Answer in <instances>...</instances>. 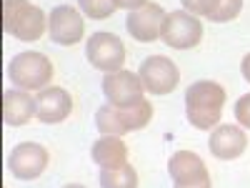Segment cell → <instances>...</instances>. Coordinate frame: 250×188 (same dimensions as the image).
Returning a JSON list of instances; mask_svg holds the SVG:
<instances>
[{
	"mask_svg": "<svg viewBox=\"0 0 250 188\" xmlns=\"http://www.w3.org/2000/svg\"><path fill=\"white\" fill-rule=\"evenodd\" d=\"M8 78L15 83V88L23 91H43L53 80V63L43 53H18L10 66H8Z\"/></svg>",
	"mask_w": 250,
	"mask_h": 188,
	"instance_id": "3957f363",
	"label": "cell"
},
{
	"mask_svg": "<svg viewBox=\"0 0 250 188\" xmlns=\"http://www.w3.org/2000/svg\"><path fill=\"white\" fill-rule=\"evenodd\" d=\"M225 106V91L215 80H195L185 91V116L198 131H213L220 123Z\"/></svg>",
	"mask_w": 250,
	"mask_h": 188,
	"instance_id": "6da1fadb",
	"label": "cell"
},
{
	"mask_svg": "<svg viewBox=\"0 0 250 188\" xmlns=\"http://www.w3.org/2000/svg\"><path fill=\"white\" fill-rule=\"evenodd\" d=\"M168 173L173 178V186H190L203 178H208V168L198 153L193 151H178L168 161Z\"/></svg>",
	"mask_w": 250,
	"mask_h": 188,
	"instance_id": "4fadbf2b",
	"label": "cell"
},
{
	"mask_svg": "<svg viewBox=\"0 0 250 188\" xmlns=\"http://www.w3.org/2000/svg\"><path fill=\"white\" fill-rule=\"evenodd\" d=\"M115 3V8H120V10H138V8H143L145 3H148V0H113Z\"/></svg>",
	"mask_w": 250,
	"mask_h": 188,
	"instance_id": "603a6c76",
	"label": "cell"
},
{
	"mask_svg": "<svg viewBox=\"0 0 250 188\" xmlns=\"http://www.w3.org/2000/svg\"><path fill=\"white\" fill-rule=\"evenodd\" d=\"M118 116H120V123H123L125 133L140 131V128H145V125L150 123L153 106H150V100L143 98L140 103H135V106H130V108H118Z\"/></svg>",
	"mask_w": 250,
	"mask_h": 188,
	"instance_id": "2e32d148",
	"label": "cell"
},
{
	"mask_svg": "<svg viewBox=\"0 0 250 188\" xmlns=\"http://www.w3.org/2000/svg\"><path fill=\"white\" fill-rule=\"evenodd\" d=\"M78 8L83 15H88L93 20H105L115 13L113 0H78Z\"/></svg>",
	"mask_w": 250,
	"mask_h": 188,
	"instance_id": "d6986e66",
	"label": "cell"
},
{
	"mask_svg": "<svg viewBox=\"0 0 250 188\" xmlns=\"http://www.w3.org/2000/svg\"><path fill=\"white\" fill-rule=\"evenodd\" d=\"M73 111V98L65 88H55V86H48L43 91H38L35 95V118L40 123H48V125H55V123H62Z\"/></svg>",
	"mask_w": 250,
	"mask_h": 188,
	"instance_id": "30bf717a",
	"label": "cell"
},
{
	"mask_svg": "<svg viewBox=\"0 0 250 188\" xmlns=\"http://www.w3.org/2000/svg\"><path fill=\"white\" fill-rule=\"evenodd\" d=\"M235 120H238V125H243V128L250 131V93L238 98V103H235Z\"/></svg>",
	"mask_w": 250,
	"mask_h": 188,
	"instance_id": "7402d4cb",
	"label": "cell"
},
{
	"mask_svg": "<svg viewBox=\"0 0 250 188\" xmlns=\"http://www.w3.org/2000/svg\"><path fill=\"white\" fill-rule=\"evenodd\" d=\"M213 183H210V176L208 178H203V181H198V183H190V186H173V188H210Z\"/></svg>",
	"mask_w": 250,
	"mask_h": 188,
	"instance_id": "d4e9b609",
	"label": "cell"
},
{
	"mask_svg": "<svg viewBox=\"0 0 250 188\" xmlns=\"http://www.w3.org/2000/svg\"><path fill=\"white\" fill-rule=\"evenodd\" d=\"M240 10H243V0H218L208 20H213V23H228V20H233Z\"/></svg>",
	"mask_w": 250,
	"mask_h": 188,
	"instance_id": "ffe728a7",
	"label": "cell"
},
{
	"mask_svg": "<svg viewBox=\"0 0 250 188\" xmlns=\"http://www.w3.org/2000/svg\"><path fill=\"white\" fill-rule=\"evenodd\" d=\"M35 116V95L23 88H8L3 93V118L8 125H25Z\"/></svg>",
	"mask_w": 250,
	"mask_h": 188,
	"instance_id": "5bb4252c",
	"label": "cell"
},
{
	"mask_svg": "<svg viewBox=\"0 0 250 188\" xmlns=\"http://www.w3.org/2000/svg\"><path fill=\"white\" fill-rule=\"evenodd\" d=\"M103 95L115 108H130L143 100L145 88L140 83V75L120 68V70H113L103 78Z\"/></svg>",
	"mask_w": 250,
	"mask_h": 188,
	"instance_id": "8992f818",
	"label": "cell"
},
{
	"mask_svg": "<svg viewBox=\"0 0 250 188\" xmlns=\"http://www.w3.org/2000/svg\"><path fill=\"white\" fill-rule=\"evenodd\" d=\"M200 38H203L200 18L190 15L188 10H175L165 15L163 28H160V40L168 48H175V50L195 48L200 43Z\"/></svg>",
	"mask_w": 250,
	"mask_h": 188,
	"instance_id": "277c9868",
	"label": "cell"
},
{
	"mask_svg": "<svg viewBox=\"0 0 250 188\" xmlns=\"http://www.w3.org/2000/svg\"><path fill=\"white\" fill-rule=\"evenodd\" d=\"M85 33V23L83 15L70 8V5H58L50 15H48V35L53 43L58 46H75L78 40Z\"/></svg>",
	"mask_w": 250,
	"mask_h": 188,
	"instance_id": "9c48e42d",
	"label": "cell"
},
{
	"mask_svg": "<svg viewBox=\"0 0 250 188\" xmlns=\"http://www.w3.org/2000/svg\"><path fill=\"white\" fill-rule=\"evenodd\" d=\"M180 3H183V10H188L195 18H210L218 0H180Z\"/></svg>",
	"mask_w": 250,
	"mask_h": 188,
	"instance_id": "44dd1931",
	"label": "cell"
},
{
	"mask_svg": "<svg viewBox=\"0 0 250 188\" xmlns=\"http://www.w3.org/2000/svg\"><path fill=\"white\" fill-rule=\"evenodd\" d=\"M165 13L158 3H145L143 8L133 10L125 20L128 25V33L140 40V43H153V40L160 38V28H163V20H165Z\"/></svg>",
	"mask_w": 250,
	"mask_h": 188,
	"instance_id": "8fae6325",
	"label": "cell"
},
{
	"mask_svg": "<svg viewBox=\"0 0 250 188\" xmlns=\"http://www.w3.org/2000/svg\"><path fill=\"white\" fill-rule=\"evenodd\" d=\"M62 188H85V186H80V183H68V186H62Z\"/></svg>",
	"mask_w": 250,
	"mask_h": 188,
	"instance_id": "484cf974",
	"label": "cell"
},
{
	"mask_svg": "<svg viewBox=\"0 0 250 188\" xmlns=\"http://www.w3.org/2000/svg\"><path fill=\"white\" fill-rule=\"evenodd\" d=\"M138 75H140L145 93H150V95H168L180 83L178 66L165 55H148L140 63Z\"/></svg>",
	"mask_w": 250,
	"mask_h": 188,
	"instance_id": "5b68a950",
	"label": "cell"
},
{
	"mask_svg": "<svg viewBox=\"0 0 250 188\" xmlns=\"http://www.w3.org/2000/svg\"><path fill=\"white\" fill-rule=\"evenodd\" d=\"M3 28L18 40H38L48 30V15L30 0H3Z\"/></svg>",
	"mask_w": 250,
	"mask_h": 188,
	"instance_id": "7a4b0ae2",
	"label": "cell"
},
{
	"mask_svg": "<svg viewBox=\"0 0 250 188\" xmlns=\"http://www.w3.org/2000/svg\"><path fill=\"white\" fill-rule=\"evenodd\" d=\"M48 161H50V156L43 145L28 141V143H18L10 151L8 168L20 181H33L38 176H43V171L48 168Z\"/></svg>",
	"mask_w": 250,
	"mask_h": 188,
	"instance_id": "ba28073f",
	"label": "cell"
},
{
	"mask_svg": "<svg viewBox=\"0 0 250 188\" xmlns=\"http://www.w3.org/2000/svg\"><path fill=\"white\" fill-rule=\"evenodd\" d=\"M100 188H138V173L130 163L118 168H100Z\"/></svg>",
	"mask_w": 250,
	"mask_h": 188,
	"instance_id": "e0dca14e",
	"label": "cell"
},
{
	"mask_svg": "<svg viewBox=\"0 0 250 188\" xmlns=\"http://www.w3.org/2000/svg\"><path fill=\"white\" fill-rule=\"evenodd\" d=\"M208 148L220 161H233L243 156V151L248 148V136L243 131V125H218L210 133Z\"/></svg>",
	"mask_w": 250,
	"mask_h": 188,
	"instance_id": "7c38bea8",
	"label": "cell"
},
{
	"mask_svg": "<svg viewBox=\"0 0 250 188\" xmlns=\"http://www.w3.org/2000/svg\"><path fill=\"white\" fill-rule=\"evenodd\" d=\"M240 73H243V78L250 83V53L243 58V63H240Z\"/></svg>",
	"mask_w": 250,
	"mask_h": 188,
	"instance_id": "cb8c5ba5",
	"label": "cell"
},
{
	"mask_svg": "<svg viewBox=\"0 0 250 188\" xmlns=\"http://www.w3.org/2000/svg\"><path fill=\"white\" fill-rule=\"evenodd\" d=\"M95 128L100 131V136H125V128L120 123V116H118V108L105 103V106H100L98 113H95Z\"/></svg>",
	"mask_w": 250,
	"mask_h": 188,
	"instance_id": "ac0fdd59",
	"label": "cell"
},
{
	"mask_svg": "<svg viewBox=\"0 0 250 188\" xmlns=\"http://www.w3.org/2000/svg\"><path fill=\"white\" fill-rule=\"evenodd\" d=\"M85 55L93 68L103 73H113V70H120L125 63V46L113 33H95L88 38Z\"/></svg>",
	"mask_w": 250,
	"mask_h": 188,
	"instance_id": "52a82bcc",
	"label": "cell"
},
{
	"mask_svg": "<svg viewBox=\"0 0 250 188\" xmlns=\"http://www.w3.org/2000/svg\"><path fill=\"white\" fill-rule=\"evenodd\" d=\"M90 156L100 168H118V165L128 163V145L118 136H100L93 143Z\"/></svg>",
	"mask_w": 250,
	"mask_h": 188,
	"instance_id": "9a60e30c",
	"label": "cell"
}]
</instances>
